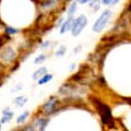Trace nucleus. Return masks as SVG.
Here are the masks:
<instances>
[{
  "mask_svg": "<svg viewBox=\"0 0 131 131\" xmlns=\"http://www.w3.org/2000/svg\"><path fill=\"white\" fill-rule=\"evenodd\" d=\"M46 72H47V69H46V68H44V67L39 68L37 71L34 72V74H33V79H34V80L40 79V78H42L44 74H46Z\"/></svg>",
  "mask_w": 131,
  "mask_h": 131,
  "instance_id": "obj_8",
  "label": "nucleus"
},
{
  "mask_svg": "<svg viewBox=\"0 0 131 131\" xmlns=\"http://www.w3.org/2000/svg\"><path fill=\"white\" fill-rule=\"evenodd\" d=\"M110 16H112V11L105 10L103 13H102L100 16H98V19L96 20V22L94 23V25H93V31L96 32V33L101 32L106 25H107V23L109 22Z\"/></svg>",
  "mask_w": 131,
  "mask_h": 131,
  "instance_id": "obj_2",
  "label": "nucleus"
},
{
  "mask_svg": "<svg viewBox=\"0 0 131 131\" xmlns=\"http://www.w3.org/2000/svg\"><path fill=\"white\" fill-rule=\"evenodd\" d=\"M0 58H1L3 61H6V62H10V61H12L15 58V51L13 50V48L7 47L1 51Z\"/></svg>",
  "mask_w": 131,
  "mask_h": 131,
  "instance_id": "obj_4",
  "label": "nucleus"
},
{
  "mask_svg": "<svg viewBox=\"0 0 131 131\" xmlns=\"http://www.w3.org/2000/svg\"><path fill=\"white\" fill-rule=\"evenodd\" d=\"M102 2H103L105 6H108V5H113L114 0H102Z\"/></svg>",
  "mask_w": 131,
  "mask_h": 131,
  "instance_id": "obj_18",
  "label": "nucleus"
},
{
  "mask_svg": "<svg viewBox=\"0 0 131 131\" xmlns=\"http://www.w3.org/2000/svg\"><path fill=\"white\" fill-rule=\"evenodd\" d=\"M89 1H91V0H78V2L82 3V5H83V3H86V2H89Z\"/></svg>",
  "mask_w": 131,
  "mask_h": 131,
  "instance_id": "obj_19",
  "label": "nucleus"
},
{
  "mask_svg": "<svg viewBox=\"0 0 131 131\" xmlns=\"http://www.w3.org/2000/svg\"><path fill=\"white\" fill-rule=\"evenodd\" d=\"M12 116H10V115H3L2 118H1V122L2 124H7V122H9L11 120Z\"/></svg>",
  "mask_w": 131,
  "mask_h": 131,
  "instance_id": "obj_14",
  "label": "nucleus"
},
{
  "mask_svg": "<svg viewBox=\"0 0 131 131\" xmlns=\"http://www.w3.org/2000/svg\"><path fill=\"white\" fill-rule=\"evenodd\" d=\"M27 117H28V112H24L22 115H20L19 116V118L16 119V122H18V124H21V122L25 121V119Z\"/></svg>",
  "mask_w": 131,
  "mask_h": 131,
  "instance_id": "obj_12",
  "label": "nucleus"
},
{
  "mask_svg": "<svg viewBox=\"0 0 131 131\" xmlns=\"http://www.w3.org/2000/svg\"><path fill=\"white\" fill-rule=\"evenodd\" d=\"M77 8H78L77 2H73L72 5L70 6V8H69V10H68V16L69 18H71V16L73 15V13L77 11Z\"/></svg>",
  "mask_w": 131,
  "mask_h": 131,
  "instance_id": "obj_11",
  "label": "nucleus"
},
{
  "mask_svg": "<svg viewBox=\"0 0 131 131\" xmlns=\"http://www.w3.org/2000/svg\"><path fill=\"white\" fill-rule=\"evenodd\" d=\"M0 129H1V124H0Z\"/></svg>",
  "mask_w": 131,
  "mask_h": 131,
  "instance_id": "obj_22",
  "label": "nucleus"
},
{
  "mask_svg": "<svg viewBox=\"0 0 131 131\" xmlns=\"http://www.w3.org/2000/svg\"><path fill=\"white\" fill-rule=\"evenodd\" d=\"M57 103V101L55 100H50V101H48L46 104L44 105V112L45 113H51L52 110L55 109V105Z\"/></svg>",
  "mask_w": 131,
  "mask_h": 131,
  "instance_id": "obj_6",
  "label": "nucleus"
},
{
  "mask_svg": "<svg viewBox=\"0 0 131 131\" xmlns=\"http://www.w3.org/2000/svg\"><path fill=\"white\" fill-rule=\"evenodd\" d=\"M48 122H49V119L46 118V119H38L37 121H36V124H37L38 127H40V130H44Z\"/></svg>",
  "mask_w": 131,
  "mask_h": 131,
  "instance_id": "obj_10",
  "label": "nucleus"
},
{
  "mask_svg": "<svg viewBox=\"0 0 131 131\" xmlns=\"http://www.w3.org/2000/svg\"><path fill=\"white\" fill-rule=\"evenodd\" d=\"M52 79V75L51 74H44L40 79H38V84L39 85H43V84H46V83H48L49 81H50Z\"/></svg>",
  "mask_w": 131,
  "mask_h": 131,
  "instance_id": "obj_9",
  "label": "nucleus"
},
{
  "mask_svg": "<svg viewBox=\"0 0 131 131\" xmlns=\"http://www.w3.org/2000/svg\"><path fill=\"white\" fill-rule=\"evenodd\" d=\"M1 44H2V40H1V39H0V46H1Z\"/></svg>",
  "mask_w": 131,
  "mask_h": 131,
  "instance_id": "obj_21",
  "label": "nucleus"
},
{
  "mask_svg": "<svg viewBox=\"0 0 131 131\" xmlns=\"http://www.w3.org/2000/svg\"><path fill=\"white\" fill-rule=\"evenodd\" d=\"M13 103L18 106V107H22V106H24L27 103V98L25 96H19V97L14 98Z\"/></svg>",
  "mask_w": 131,
  "mask_h": 131,
  "instance_id": "obj_7",
  "label": "nucleus"
},
{
  "mask_svg": "<svg viewBox=\"0 0 131 131\" xmlns=\"http://www.w3.org/2000/svg\"><path fill=\"white\" fill-rule=\"evenodd\" d=\"M45 60H46V56H45V55H40V56H38L37 58H36V59L34 60V62H35L36 64H38V63L44 62Z\"/></svg>",
  "mask_w": 131,
  "mask_h": 131,
  "instance_id": "obj_13",
  "label": "nucleus"
},
{
  "mask_svg": "<svg viewBox=\"0 0 131 131\" xmlns=\"http://www.w3.org/2000/svg\"><path fill=\"white\" fill-rule=\"evenodd\" d=\"M128 102H129V103L131 104V98H129V100H128Z\"/></svg>",
  "mask_w": 131,
  "mask_h": 131,
  "instance_id": "obj_20",
  "label": "nucleus"
},
{
  "mask_svg": "<svg viewBox=\"0 0 131 131\" xmlns=\"http://www.w3.org/2000/svg\"><path fill=\"white\" fill-rule=\"evenodd\" d=\"M66 50H67V49H66V47H60V49H59V50L58 51H56V55L57 56H58V57H60V56H62L63 54H64V52H66Z\"/></svg>",
  "mask_w": 131,
  "mask_h": 131,
  "instance_id": "obj_16",
  "label": "nucleus"
},
{
  "mask_svg": "<svg viewBox=\"0 0 131 131\" xmlns=\"http://www.w3.org/2000/svg\"><path fill=\"white\" fill-rule=\"evenodd\" d=\"M88 24V19L85 15H80L79 18L74 19L71 26V34L73 36H78L82 32V30Z\"/></svg>",
  "mask_w": 131,
  "mask_h": 131,
  "instance_id": "obj_3",
  "label": "nucleus"
},
{
  "mask_svg": "<svg viewBox=\"0 0 131 131\" xmlns=\"http://www.w3.org/2000/svg\"><path fill=\"white\" fill-rule=\"evenodd\" d=\"M94 105L97 108V112L100 113L101 118L103 124L107 125V126H114V120L112 117V113H110V109L108 108L107 105H105L104 103H102L101 101L98 100H94Z\"/></svg>",
  "mask_w": 131,
  "mask_h": 131,
  "instance_id": "obj_1",
  "label": "nucleus"
},
{
  "mask_svg": "<svg viewBox=\"0 0 131 131\" xmlns=\"http://www.w3.org/2000/svg\"><path fill=\"white\" fill-rule=\"evenodd\" d=\"M73 21H74V19H72V16H71V18H69L66 22H63L62 24H61V27H60V33H61V34H64L66 32H68V31L71 30Z\"/></svg>",
  "mask_w": 131,
  "mask_h": 131,
  "instance_id": "obj_5",
  "label": "nucleus"
},
{
  "mask_svg": "<svg viewBox=\"0 0 131 131\" xmlns=\"http://www.w3.org/2000/svg\"><path fill=\"white\" fill-rule=\"evenodd\" d=\"M19 31L16 30V28H13V27H7L6 28V33H8V34H16Z\"/></svg>",
  "mask_w": 131,
  "mask_h": 131,
  "instance_id": "obj_15",
  "label": "nucleus"
},
{
  "mask_svg": "<svg viewBox=\"0 0 131 131\" xmlns=\"http://www.w3.org/2000/svg\"><path fill=\"white\" fill-rule=\"evenodd\" d=\"M98 1H100V0H92V2L90 3V7H91V8H94V9L96 10L97 8H98V5H97Z\"/></svg>",
  "mask_w": 131,
  "mask_h": 131,
  "instance_id": "obj_17",
  "label": "nucleus"
}]
</instances>
